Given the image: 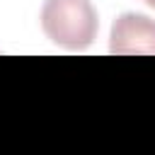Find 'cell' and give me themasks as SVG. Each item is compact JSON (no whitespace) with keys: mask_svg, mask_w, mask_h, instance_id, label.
<instances>
[{"mask_svg":"<svg viewBox=\"0 0 155 155\" xmlns=\"http://www.w3.org/2000/svg\"><path fill=\"white\" fill-rule=\"evenodd\" d=\"M109 51L116 56H155V19L124 12L111 24Z\"/></svg>","mask_w":155,"mask_h":155,"instance_id":"cell-2","label":"cell"},{"mask_svg":"<svg viewBox=\"0 0 155 155\" xmlns=\"http://www.w3.org/2000/svg\"><path fill=\"white\" fill-rule=\"evenodd\" d=\"M41 29L53 44L82 51L97 36V12L90 0H44Z\"/></svg>","mask_w":155,"mask_h":155,"instance_id":"cell-1","label":"cell"},{"mask_svg":"<svg viewBox=\"0 0 155 155\" xmlns=\"http://www.w3.org/2000/svg\"><path fill=\"white\" fill-rule=\"evenodd\" d=\"M145 2H148V5H150V7H155V0H145Z\"/></svg>","mask_w":155,"mask_h":155,"instance_id":"cell-3","label":"cell"}]
</instances>
